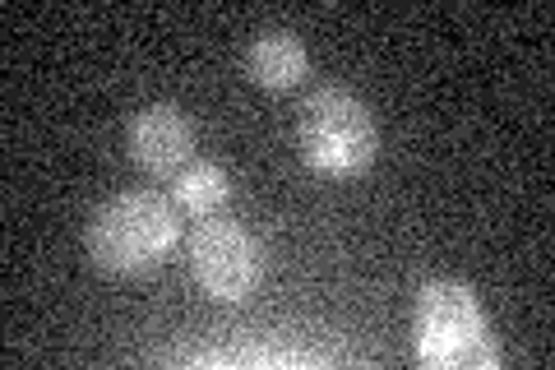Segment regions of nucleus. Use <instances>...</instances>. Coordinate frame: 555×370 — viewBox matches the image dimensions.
Returning a JSON list of instances; mask_svg holds the SVG:
<instances>
[{
    "label": "nucleus",
    "mask_w": 555,
    "mask_h": 370,
    "mask_svg": "<svg viewBox=\"0 0 555 370\" xmlns=\"http://www.w3.org/2000/svg\"><path fill=\"white\" fill-rule=\"evenodd\" d=\"M181 245V208L158 190H120L83 227L93 269L116 278L153 273Z\"/></svg>",
    "instance_id": "f257e3e1"
},
{
    "label": "nucleus",
    "mask_w": 555,
    "mask_h": 370,
    "mask_svg": "<svg viewBox=\"0 0 555 370\" xmlns=\"http://www.w3.org/2000/svg\"><path fill=\"white\" fill-rule=\"evenodd\" d=\"M297 149H301V163L315 176L352 181V176H366L375 167L379 126L352 88L324 84L301 102Z\"/></svg>",
    "instance_id": "f03ea898"
},
{
    "label": "nucleus",
    "mask_w": 555,
    "mask_h": 370,
    "mask_svg": "<svg viewBox=\"0 0 555 370\" xmlns=\"http://www.w3.org/2000/svg\"><path fill=\"white\" fill-rule=\"evenodd\" d=\"M416 333V361L430 370H473V366H500V347L486 329V310L477 292L459 278H436L416 292L412 310Z\"/></svg>",
    "instance_id": "7ed1b4c3"
},
{
    "label": "nucleus",
    "mask_w": 555,
    "mask_h": 370,
    "mask_svg": "<svg viewBox=\"0 0 555 370\" xmlns=\"http://www.w3.org/2000/svg\"><path fill=\"white\" fill-rule=\"evenodd\" d=\"M185 255H190L195 283L214 296V302H246V296H255L259 278H264L259 241L228 214L199 218L185 241Z\"/></svg>",
    "instance_id": "20e7f679"
},
{
    "label": "nucleus",
    "mask_w": 555,
    "mask_h": 370,
    "mask_svg": "<svg viewBox=\"0 0 555 370\" xmlns=\"http://www.w3.org/2000/svg\"><path fill=\"white\" fill-rule=\"evenodd\" d=\"M126 153L144 176L171 181L185 163H195V120L177 102H149L126 126Z\"/></svg>",
    "instance_id": "39448f33"
},
{
    "label": "nucleus",
    "mask_w": 555,
    "mask_h": 370,
    "mask_svg": "<svg viewBox=\"0 0 555 370\" xmlns=\"http://www.w3.org/2000/svg\"><path fill=\"white\" fill-rule=\"evenodd\" d=\"M241 69H246L250 84L269 88V93H287V88L306 84L310 51H306L297 28L269 24V28H259L255 38L246 42V51H241Z\"/></svg>",
    "instance_id": "423d86ee"
},
{
    "label": "nucleus",
    "mask_w": 555,
    "mask_h": 370,
    "mask_svg": "<svg viewBox=\"0 0 555 370\" xmlns=\"http://www.w3.org/2000/svg\"><path fill=\"white\" fill-rule=\"evenodd\" d=\"M171 204L190 218H218L232 204V176L208 157H195L171 176Z\"/></svg>",
    "instance_id": "0eeeda50"
}]
</instances>
